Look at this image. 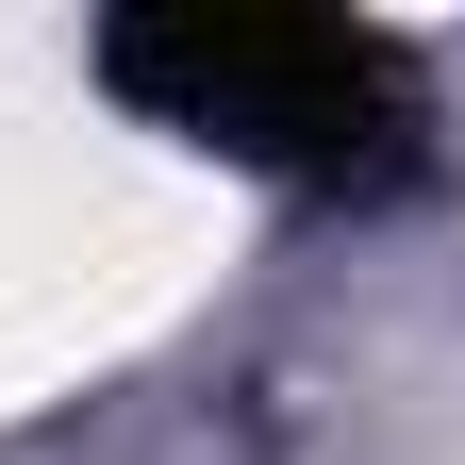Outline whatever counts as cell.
<instances>
[{
    "label": "cell",
    "mask_w": 465,
    "mask_h": 465,
    "mask_svg": "<svg viewBox=\"0 0 465 465\" xmlns=\"http://www.w3.org/2000/svg\"><path fill=\"white\" fill-rule=\"evenodd\" d=\"M100 84L150 100L166 134L232 150V166H282V183H349V166L399 150V50L349 34V17H232V0L116 17Z\"/></svg>",
    "instance_id": "6da1fadb"
}]
</instances>
